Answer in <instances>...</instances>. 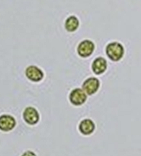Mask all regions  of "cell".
I'll list each match as a JSON object with an SVG mask.
<instances>
[{"label": "cell", "instance_id": "cell-5", "mask_svg": "<svg viewBox=\"0 0 141 156\" xmlns=\"http://www.w3.org/2000/svg\"><path fill=\"white\" fill-rule=\"evenodd\" d=\"M23 117L25 121L30 125H34L38 123L40 115L38 111L33 107H27L23 112Z\"/></svg>", "mask_w": 141, "mask_h": 156}, {"label": "cell", "instance_id": "cell-4", "mask_svg": "<svg viewBox=\"0 0 141 156\" xmlns=\"http://www.w3.org/2000/svg\"><path fill=\"white\" fill-rule=\"evenodd\" d=\"M100 87V82L95 77L89 78L83 82L82 88L88 95H92L98 91Z\"/></svg>", "mask_w": 141, "mask_h": 156}, {"label": "cell", "instance_id": "cell-3", "mask_svg": "<svg viewBox=\"0 0 141 156\" xmlns=\"http://www.w3.org/2000/svg\"><path fill=\"white\" fill-rule=\"evenodd\" d=\"M87 100V95L83 90L76 88L72 90L69 95V101L74 106H81Z\"/></svg>", "mask_w": 141, "mask_h": 156}, {"label": "cell", "instance_id": "cell-9", "mask_svg": "<svg viewBox=\"0 0 141 156\" xmlns=\"http://www.w3.org/2000/svg\"><path fill=\"white\" fill-rule=\"evenodd\" d=\"M95 129V125L91 119H84L81 121L79 125L80 132L84 136H89L91 134Z\"/></svg>", "mask_w": 141, "mask_h": 156}, {"label": "cell", "instance_id": "cell-1", "mask_svg": "<svg viewBox=\"0 0 141 156\" xmlns=\"http://www.w3.org/2000/svg\"><path fill=\"white\" fill-rule=\"evenodd\" d=\"M106 53L109 59L113 62H118L122 59L124 55V48L121 44L113 41L106 46Z\"/></svg>", "mask_w": 141, "mask_h": 156}, {"label": "cell", "instance_id": "cell-7", "mask_svg": "<svg viewBox=\"0 0 141 156\" xmlns=\"http://www.w3.org/2000/svg\"><path fill=\"white\" fill-rule=\"evenodd\" d=\"M14 118L9 115H3L0 117V129L3 132H9L15 127Z\"/></svg>", "mask_w": 141, "mask_h": 156}, {"label": "cell", "instance_id": "cell-2", "mask_svg": "<svg viewBox=\"0 0 141 156\" xmlns=\"http://www.w3.org/2000/svg\"><path fill=\"white\" fill-rule=\"evenodd\" d=\"M94 50H95V44L92 41L85 40L80 43L77 48L78 54L82 58H87L90 56Z\"/></svg>", "mask_w": 141, "mask_h": 156}, {"label": "cell", "instance_id": "cell-10", "mask_svg": "<svg viewBox=\"0 0 141 156\" xmlns=\"http://www.w3.org/2000/svg\"><path fill=\"white\" fill-rule=\"evenodd\" d=\"M79 26V20L75 16H71L65 20V28L68 32H75Z\"/></svg>", "mask_w": 141, "mask_h": 156}, {"label": "cell", "instance_id": "cell-8", "mask_svg": "<svg viewBox=\"0 0 141 156\" xmlns=\"http://www.w3.org/2000/svg\"><path fill=\"white\" fill-rule=\"evenodd\" d=\"M107 61L102 57H98L92 64V70L96 75H101L107 69Z\"/></svg>", "mask_w": 141, "mask_h": 156}, {"label": "cell", "instance_id": "cell-6", "mask_svg": "<svg viewBox=\"0 0 141 156\" xmlns=\"http://www.w3.org/2000/svg\"><path fill=\"white\" fill-rule=\"evenodd\" d=\"M25 75L29 80L38 82L43 79L44 73L38 67L35 66H30L25 70Z\"/></svg>", "mask_w": 141, "mask_h": 156}]
</instances>
